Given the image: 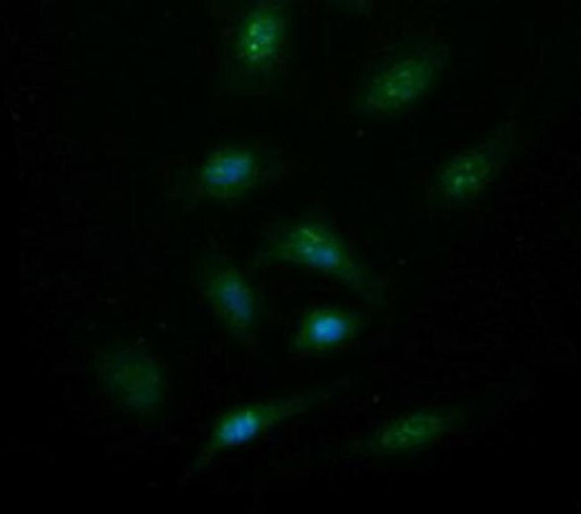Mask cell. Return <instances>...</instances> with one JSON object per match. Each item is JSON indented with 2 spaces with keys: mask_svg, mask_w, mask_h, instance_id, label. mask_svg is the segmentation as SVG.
<instances>
[{
  "mask_svg": "<svg viewBox=\"0 0 581 514\" xmlns=\"http://www.w3.org/2000/svg\"><path fill=\"white\" fill-rule=\"evenodd\" d=\"M273 158L250 146H230L216 150L200 164L196 181L201 197L217 201L240 198L274 172Z\"/></svg>",
  "mask_w": 581,
  "mask_h": 514,
  "instance_id": "cell-4",
  "label": "cell"
},
{
  "mask_svg": "<svg viewBox=\"0 0 581 514\" xmlns=\"http://www.w3.org/2000/svg\"><path fill=\"white\" fill-rule=\"evenodd\" d=\"M306 400L304 398H294L252 404L223 415L215 426L198 465L207 463L216 453L246 442L273 424L299 412L306 406Z\"/></svg>",
  "mask_w": 581,
  "mask_h": 514,
  "instance_id": "cell-6",
  "label": "cell"
},
{
  "mask_svg": "<svg viewBox=\"0 0 581 514\" xmlns=\"http://www.w3.org/2000/svg\"><path fill=\"white\" fill-rule=\"evenodd\" d=\"M439 69V54L430 46L401 51L366 80L356 105L370 115L399 114L428 91Z\"/></svg>",
  "mask_w": 581,
  "mask_h": 514,
  "instance_id": "cell-2",
  "label": "cell"
},
{
  "mask_svg": "<svg viewBox=\"0 0 581 514\" xmlns=\"http://www.w3.org/2000/svg\"><path fill=\"white\" fill-rule=\"evenodd\" d=\"M195 281L221 324L237 340L246 342L257 321V297L241 270L218 254L204 257L195 270Z\"/></svg>",
  "mask_w": 581,
  "mask_h": 514,
  "instance_id": "cell-3",
  "label": "cell"
},
{
  "mask_svg": "<svg viewBox=\"0 0 581 514\" xmlns=\"http://www.w3.org/2000/svg\"><path fill=\"white\" fill-rule=\"evenodd\" d=\"M287 34V20L281 2H261L242 20L236 37V57L246 71H269L278 61Z\"/></svg>",
  "mask_w": 581,
  "mask_h": 514,
  "instance_id": "cell-5",
  "label": "cell"
},
{
  "mask_svg": "<svg viewBox=\"0 0 581 514\" xmlns=\"http://www.w3.org/2000/svg\"><path fill=\"white\" fill-rule=\"evenodd\" d=\"M361 326L358 314L334 307L316 308L303 317L293 338L299 353L327 350L356 335Z\"/></svg>",
  "mask_w": 581,
  "mask_h": 514,
  "instance_id": "cell-7",
  "label": "cell"
},
{
  "mask_svg": "<svg viewBox=\"0 0 581 514\" xmlns=\"http://www.w3.org/2000/svg\"><path fill=\"white\" fill-rule=\"evenodd\" d=\"M264 257L329 274L365 299H371L372 277L343 240L325 224L313 220L289 222L273 232Z\"/></svg>",
  "mask_w": 581,
  "mask_h": 514,
  "instance_id": "cell-1",
  "label": "cell"
}]
</instances>
